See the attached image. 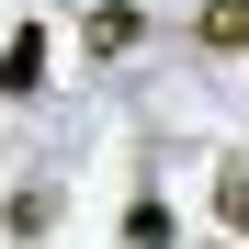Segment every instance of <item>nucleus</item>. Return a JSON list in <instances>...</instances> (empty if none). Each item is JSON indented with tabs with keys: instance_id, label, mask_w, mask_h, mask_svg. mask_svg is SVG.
Segmentation results:
<instances>
[{
	"instance_id": "obj_1",
	"label": "nucleus",
	"mask_w": 249,
	"mask_h": 249,
	"mask_svg": "<svg viewBox=\"0 0 249 249\" xmlns=\"http://www.w3.org/2000/svg\"><path fill=\"white\" fill-rule=\"evenodd\" d=\"M34 79H46V23H23L12 46H0V102H23Z\"/></svg>"
},
{
	"instance_id": "obj_2",
	"label": "nucleus",
	"mask_w": 249,
	"mask_h": 249,
	"mask_svg": "<svg viewBox=\"0 0 249 249\" xmlns=\"http://www.w3.org/2000/svg\"><path fill=\"white\" fill-rule=\"evenodd\" d=\"M193 34H204L215 57H238V46H249V0H204V23H193Z\"/></svg>"
},
{
	"instance_id": "obj_3",
	"label": "nucleus",
	"mask_w": 249,
	"mask_h": 249,
	"mask_svg": "<svg viewBox=\"0 0 249 249\" xmlns=\"http://www.w3.org/2000/svg\"><path fill=\"white\" fill-rule=\"evenodd\" d=\"M136 34H147V23H136V0H102V12H91V57H124Z\"/></svg>"
},
{
	"instance_id": "obj_4",
	"label": "nucleus",
	"mask_w": 249,
	"mask_h": 249,
	"mask_svg": "<svg viewBox=\"0 0 249 249\" xmlns=\"http://www.w3.org/2000/svg\"><path fill=\"white\" fill-rule=\"evenodd\" d=\"M124 238L136 249H170V204H124Z\"/></svg>"
},
{
	"instance_id": "obj_5",
	"label": "nucleus",
	"mask_w": 249,
	"mask_h": 249,
	"mask_svg": "<svg viewBox=\"0 0 249 249\" xmlns=\"http://www.w3.org/2000/svg\"><path fill=\"white\" fill-rule=\"evenodd\" d=\"M215 215H227V227H249V170H227V181H215Z\"/></svg>"
}]
</instances>
